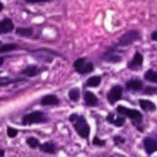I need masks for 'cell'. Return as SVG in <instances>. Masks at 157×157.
<instances>
[{
	"label": "cell",
	"mask_w": 157,
	"mask_h": 157,
	"mask_svg": "<svg viewBox=\"0 0 157 157\" xmlns=\"http://www.w3.org/2000/svg\"><path fill=\"white\" fill-rule=\"evenodd\" d=\"M22 121H23V124L29 125V124H35V123L47 122L48 118L41 111H33L31 113H29V114L25 115L23 117Z\"/></svg>",
	"instance_id": "1"
},
{
	"label": "cell",
	"mask_w": 157,
	"mask_h": 157,
	"mask_svg": "<svg viewBox=\"0 0 157 157\" xmlns=\"http://www.w3.org/2000/svg\"><path fill=\"white\" fill-rule=\"evenodd\" d=\"M27 144H28V145H29L30 148H37V147L39 146V141H38L36 138H34V137L28 138Z\"/></svg>",
	"instance_id": "22"
},
{
	"label": "cell",
	"mask_w": 157,
	"mask_h": 157,
	"mask_svg": "<svg viewBox=\"0 0 157 157\" xmlns=\"http://www.w3.org/2000/svg\"><path fill=\"white\" fill-rule=\"evenodd\" d=\"M113 120H114V114H113V113H109V114L108 115V117H107V121H108L109 122L112 123Z\"/></svg>",
	"instance_id": "29"
},
{
	"label": "cell",
	"mask_w": 157,
	"mask_h": 157,
	"mask_svg": "<svg viewBox=\"0 0 157 157\" xmlns=\"http://www.w3.org/2000/svg\"><path fill=\"white\" fill-rule=\"evenodd\" d=\"M0 44H1V41H0Z\"/></svg>",
	"instance_id": "35"
},
{
	"label": "cell",
	"mask_w": 157,
	"mask_h": 157,
	"mask_svg": "<svg viewBox=\"0 0 157 157\" xmlns=\"http://www.w3.org/2000/svg\"><path fill=\"white\" fill-rule=\"evenodd\" d=\"M20 73H21V75H26V76L32 77V76H35L36 75H38L39 69H38V67L35 66V65H29V66H27L25 69H23Z\"/></svg>",
	"instance_id": "15"
},
{
	"label": "cell",
	"mask_w": 157,
	"mask_h": 157,
	"mask_svg": "<svg viewBox=\"0 0 157 157\" xmlns=\"http://www.w3.org/2000/svg\"><path fill=\"white\" fill-rule=\"evenodd\" d=\"M40 149L46 153V154H54L55 153V145L52 143V142H46L40 145Z\"/></svg>",
	"instance_id": "16"
},
{
	"label": "cell",
	"mask_w": 157,
	"mask_h": 157,
	"mask_svg": "<svg viewBox=\"0 0 157 157\" xmlns=\"http://www.w3.org/2000/svg\"><path fill=\"white\" fill-rule=\"evenodd\" d=\"M69 98L72 101H77L80 98V91L78 88H73L69 92Z\"/></svg>",
	"instance_id": "21"
},
{
	"label": "cell",
	"mask_w": 157,
	"mask_h": 157,
	"mask_svg": "<svg viewBox=\"0 0 157 157\" xmlns=\"http://www.w3.org/2000/svg\"><path fill=\"white\" fill-rule=\"evenodd\" d=\"M3 7H4V6H3V4H2V3L0 2V11H1V10L3 9Z\"/></svg>",
	"instance_id": "34"
},
{
	"label": "cell",
	"mask_w": 157,
	"mask_h": 157,
	"mask_svg": "<svg viewBox=\"0 0 157 157\" xmlns=\"http://www.w3.org/2000/svg\"><path fill=\"white\" fill-rule=\"evenodd\" d=\"M156 76L157 74L154 70H149L144 75V78L147 81H150V82H153V83H156Z\"/></svg>",
	"instance_id": "20"
},
{
	"label": "cell",
	"mask_w": 157,
	"mask_h": 157,
	"mask_svg": "<svg viewBox=\"0 0 157 157\" xmlns=\"http://www.w3.org/2000/svg\"><path fill=\"white\" fill-rule=\"evenodd\" d=\"M7 135H8V137H10V138H14V137H16L17 136V131L16 130V129H14V128H12V127H7Z\"/></svg>",
	"instance_id": "24"
},
{
	"label": "cell",
	"mask_w": 157,
	"mask_h": 157,
	"mask_svg": "<svg viewBox=\"0 0 157 157\" xmlns=\"http://www.w3.org/2000/svg\"><path fill=\"white\" fill-rule=\"evenodd\" d=\"M4 155H5V152H4V150H1V149H0V157L4 156Z\"/></svg>",
	"instance_id": "32"
},
{
	"label": "cell",
	"mask_w": 157,
	"mask_h": 157,
	"mask_svg": "<svg viewBox=\"0 0 157 157\" xmlns=\"http://www.w3.org/2000/svg\"><path fill=\"white\" fill-rule=\"evenodd\" d=\"M93 144H94L95 145H98V146H103V145H105L106 142H105V141H102V140H100V139H98V137H95L94 140H93Z\"/></svg>",
	"instance_id": "25"
},
{
	"label": "cell",
	"mask_w": 157,
	"mask_h": 157,
	"mask_svg": "<svg viewBox=\"0 0 157 157\" xmlns=\"http://www.w3.org/2000/svg\"><path fill=\"white\" fill-rule=\"evenodd\" d=\"M122 93H123L122 87L121 86H115L110 89L109 93L108 94V100L109 101L110 104H114L121 98Z\"/></svg>",
	"instance_id": "6"
},
{
	"label": "cell",
	"mask_w": 157,
	"mask_h": 157,
	"mask_svg": "<svg viewBox=\"0 0 157 157\" xmlns=\"http://www.w3.org/2000/svg\"><path fill=\"white\" fill-rule=\"evenodd\" d=\"M117 111L124 116L129 117L130 119H132V121H135L137 122H140L143 120V115L140 111L136 110V109H127L123 106H119L117 108Z\"/></svg>",
	"instance_id": "5"
},
{
	"label": "cell",
	"mask_w": 157,
	"mask_h": 157,
	"mask_svg": "<svg viewBox=\"0 0 157 157\" xmlns=\"http://www.w3.org/2000/svg\"><path fill=\"white\" fill-rule=\"evenodd\" d=\"M140 37L141 36H140L139 31H137V30H129L119 39L118 45L121 46V47L129 46V45L132 44L133 42H135L136 40H138L140 39Z\"/></svg>",
	"instance_id": "3"
},
{
	"label": "cell",
	"mask_w": 157,
	"mask_h": 157,
	"mask_svg": "<svg viewBox=\"0 0 157 157\" xmlns=\"http://www.w3.org/2000/svg\"><path fill=\"white\" fill-rule=\"evenodd\" d=\"M16 33L22 37H30L33 34V29L30 28H17Z\"/></svg>",
	"instance_id": "17"
},
{
	"label": "cell",
	"mask_w": 157,
	"mask_h": 157,
	"mask_svg": "<svg viewBox=\"0 0 157 157\" xmlns=\"http://www.w3.org/2000/svg\"><path fill=\"white\" fill-rule=\"evenodd\" d=\"M4 63V58L3 57H0V66Z\"/></svg>",
	"instance_id": "33"
},
{
	"label": "cell",
	"mask_w": 157,
	"mask_h": 157,
	"mask_svg": "<svg viewBox=\"0 0 157 157\" xmlns=\"http://www.w3.org/2000/svg\"><path fill=\"white\" fill-rule=\"evenodd\" d=\"M73 123H74V127L75 131L82 138H85V139L88 138L90 128H89V125L86 123V119L83 116H77L76 120Z\"/></svg>",
	"instance_id": "2"
},
{
	"label": "cell",
	"mask_w": 157,
	"mask_h": 157,
	"mask_svg": "<svg viewBox=\"0 0 157 157\" xmlns=\"http://www.w3.org/2000/svg\"><path fill=\"white\" fill-rule=\"evenodd\" d=\"M101 82V77L100 76H92L90 78L87 79L86 81V86L89 87H96L98 86H99Z\"/></svg>",
	"instance_id": "18"
},
{
	"label": "cell",
	"mask_w": 157,
	"mask_h": 157,
	"mask_svg": "<svg viewBox=\"0 0 157 157\" xmlns=\"http://www.w3.org/2000/svg\"><path fill=\"white\" fill-rule=\"evenodd\" d=\"M104 58L108 61H109L110 63H119L121 61V57L120 55H118L115 52V49H109L105 54H104Z\"/></svg>",
	"instance_id": "9"
},
{
	"label": "cell",
	"mask_w": 157,
	"mask_h": 157,
	"mask_svg": "<svg viewBox=\"0 0 157 157\" xmlns=\"http://www.w3.org/2000/svg\"><path fill=\"white\" fill-rule=\"evenodd\" d=\"M40 104L42 106H52V105H58L59 104V99L57 97L53 95H47L43 97L40 100Z\"/></svg>",
	"instance_id": "10"
},
{
	"label": "cell",
	"mask_w": 157,
	"mask_h": 157,
	"mask_svg": "<svg viewBox=\"0 0 157 157\" xmlns=\"http://www.w3.org/2000/svg\"><path fill=\"white\" fill-rule=\"evenodd\" d=\"M144 148L146 150V153L148 155H152L153 153L156 152L157 150V142L153 138H146L144 142Z\"/></svg>",
	"instance_id": "8"
},
{
	"label": "cell",
	"mask_w": 157,
	"mask_h": 157,
	"mask_svg": "<svg viewBox=\"0 0 157 157\" xmlns=\"http://www.w3.org/2000/svg\"><path fill=\"white\" fill-rule=\"evenodd\" d=\"M77 116H78V115H76L75 113H74V114H72V115H71V116L69 117V121H70L71 122H74V121H75L76 120V118H77Z\"/></svg>",
	"instance_id": "30"
},
{
	"label": "cell",
	"mask_w": 157,
	"mask_h": 157,
	"mask_svg": "<svg viewBox=\"0 0 157 157\" xmlns=\"http://www.w3.org/2000/svg\"><path fill=\"white\" fill-rule=\"evenodd\" d=\"M144 93L145 94H155L156 93V88L154 87V86H147L145 89H144Z\"/></svg>",
	"instance_id": "26"
},
{
	"label": "cell",
	"mask_w": 157,
	"mask_h": 157,
	"mask_svg": "<svg viewBox=\"0 0 157 157\" xmlns=\"http://www.w3.org/2000/svg\"><path fill=\"white\" fill-rule=\"evenodd\" d=\"M126 86H127V89H129V90L139 91V90L143 89L144 85H143L142 81L137 80V79H132V80H130V81L127 82Z\"/></svg>",
	"instance_id": "11"
},
{
	"label": "cell",
	"mask_w": 157,
	"mask_h": 157,
	"mask_svg": "<svg viewBox=\"0 0 157 157\" xmlns=\"http://www.w3.org/2000/svg\"><path fill=\"white\" fill-rule=\"evenodd\" d=\"M74 67L75 69V71L81 75H86L88 74L90 72L93 71L94 69V65L91 62L86 61V58H79L77 59L75 63H74Z\"/></svg>",
	"instance_id": "4"
},
{
	"label": "cell",
	"mask_w": 157,
	"mask_h": 157,
	"mask_svg": "<svg viewBox=\"0 0 157 157\" xmlns=\"http://www.w3.org/2000/svg\"><path fill=\"white\" fill-rule=\"evenodd\" d=\"M14 29V24L10 18H5L0 21V34H6Z\"/></svg>",
	"instance_id": "7"
},
{
	"label": "cell",
	"mask_w": 157,
	"mask_h": 157,
	"mask_svg": "<svg viewBox=\"0 0 157 157\" xmlns=\"http://www.w3.org/2000/svg\"><path fill=\"white\" fill-rule=\"evenodd\" d=\"M114 141L116 144H124L125 143V139L121 137V136H115L114 137Z\"/></svg>",
	"instance_id": "27"
},
{
	"label": "cell",
	"mask_w": 157,
	"mask_h": 157,
	"mask_svg": "<svg viewBox=\"0 0 157 157\" xmlns=\"http://www.w3.org/2000/svg\"><path fill=\"white\" fill-rule=\"evenodd\" d=\"M139 104H140L141 108H142L144 111H155V109H156L155 104L153 103L152 101H149V100L140 99V100H139Z\"/></svg>",
	"instance_id": "14"
},
{
	"label": "cell",
	"mask_w": 157,
	"mask_h": 157,
	"mask_svg": "<svg viewBox=\"0 0 157 157\" xmlns=\"http://www.w3.org/2000/svg\"><path fill=\"white\" fill-rule=\"evenodd\" d=\"M156 31H155V32H153V34H152V40H155V41L156 40Z\"/></svg>",
	"instance_id": "31"
},
{
	"label": "cell",
	"mask_w": 157,
	"mask_h": 157,
	"mask_svg": "<svg viewBox=\"0 0 157 157\" xmlns=\"http://www.w3.org/2000/svg\"><path fill=\"white\" fill-rule=\"evenodd\" d=\"M112 123L117 127H121V126H123L125 124V119L122 118V117H119L116 120H113Z\"/></svg>",
	"instance_id": "23"
},
{
	"label": "cell",
	"mask_w": 157,
	"mask_h": 157,
	"mask_svg": "<svg viewBox=\"0 0 157 157\" xmlns=\"http://www.w3.org/2000/svg\"><path fill=\"white\" fill-rule=\"evenodd\" d=\"M143 62H144V57H143V55H142L139 52H137L135 53L133 59L132 60V62H131L129 67L132 68V69H136L137 67L142 66Z\"/></svg>",
	"instance_id": "12"
},
{
	"label": "cell",
	"mask_w": 157,
	"mask_h": 157,
	"mask_svg": "<svg viewBox=\"0 0 157 157\" xmlns=\"http://www.w3.org/2000/svg\"><path fill=\"white\" fill-rule=\"evenodd\" d=\"M85 101H86V104L89 107H95L98 103L97 97L92 92H89V91H86L85 94Z\"/></svg>",
	"instance_id": "13"
},
{
	"label": "cell",
	"mask_w": 157,
	"mask_h": 157,
	"mask_svg": "<svg viewBox=\"0 0 157 157\" xmlns=\"http://www.w3.org/2000/svg\"><path fill=\"white\" fill-rule=\"evenodd\" d=\"M18 46L14 44V43H9V44H4L2 46H0V53H3V52H10V51H13V50H16Z\"/></svg>",
	"instance_id": "19"
},
{
	"label": "cell",
	"mask_w": 157,
	"mask_h": 157,
	"mask_svg": "<svg viewBox=\"0 0 157 157\" xmlns=\"http://www.w3.org/2000/svg\"><path fill=\"white\" fill-rule=\"evenodd\" d=\"M28 3H30V4H35V3H42V2H50V1H52V0H26Z\"/></svg>",
	"instance_id": "28"
}]
</instances>
